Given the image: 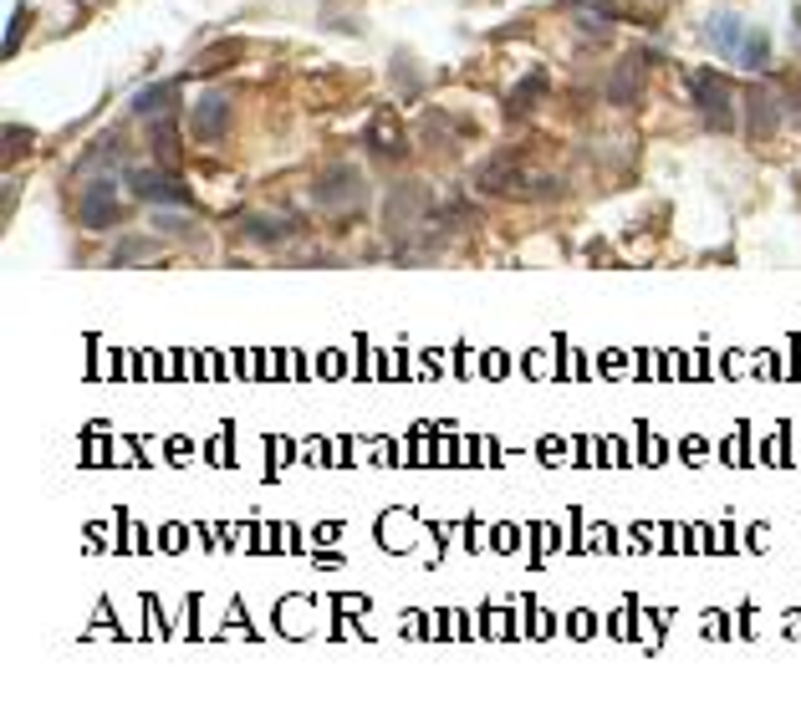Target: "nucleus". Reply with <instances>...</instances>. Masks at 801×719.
<instances>
[{"instance_id":"nucleus-1","label":"nucleus","mask_w":801,"mask_h":719,"mask_svg":"<svg viewBox=\"0 0 801 719\" xmlns=\"http://www.w3.org/2000/svg\"><path fill=\"white\" fill-rule=\"evenodd\" d=\"M312 200L322 204V210H358V204L368 200V184L352 164H328L312 184Z\"/></svg>"},{"instance_id":"nucleus-2","label":"nucleus","mask_w":801,"mask_h":719,"mask_svg":"<svg viewBox=\"0 0 801 719\" xmlns=\"http://www.w3.org/2000/svg\"><path fill=\"white\" fill-rule=\"evenodd\" d=\"M128 190L148 204H164V210H189V204H195L189 184H184L174 168H128Z\"/></svg>"},{"instance_id":"nucleus-3","label":"nucleus","mask_w":801,"mask_h":719,"mask_svg":"<svg viewBox=\"0 0 801 719\" xmlns=\"http://www.w3.org/2000/svg\"><path fill=\"white\" fill-rule=\"evenodd\" d=\"M690 97L700 103V113H704V123H710V128H720V133H730V128H735V108H730V87L720 82L715 72H694V77H690Z\"/></svg>"},{"instance_id":"nucleus-4","label":"nucleus","mask_w":801,"mask_h":719,"mask_svg":"<svg viewBox=\"0 0 801 719\" xmlns=\"http://www.w3.org/2000/svg\"><path fill=\"white\" fill-rule=\"evenodd\" d=\"M231 133V97L225 93H199V103L189 108V138H199V144H219Z\"/></svg>"},{"instance_id":"nucleus-5","label":"nucleus","mask_w":801,"mask_h":719,"mask_svg":"<svg viewBox=\"0 0 801 719\" xmlns=\"http://www.w3.org/2000/svg\"><path fill=\"white\" fill-rule=\"evenodd\" d=\"M77 220H82L87 230H108V225H118V220H123V204H118V190H113V179L87 184Z\"/></svg>"},{"instance_id":"nucleus-6","label":"nucleus","mask_w":801,"mask_h":719,"mask_svg":"<svg viewBox=\"0 0 801 719\" xmlns=\"http://www.w3.org/2000/svg\"><path fill=\"white\" fill-rule=\"evenodd\" d=\"M745 31H751V26H745V16L741 11H720V16H710V21H704V47H715L720 57H741V47H745Z\"/></svg>"},{"instance_id":"nucleus-7","label":"nucleus","mask_w":801,"mask_h":719,"mask_svg":"<svg viewBox=\"0 0 801 719\" xmlns=\"http://www.w3.org/2000/svg\"><path fill=\"white\" fill-rule=\"evenodd\" d=\"M174 103H179V77L174 82H154V87H144V93L134 97V113L138 118H174Z\"/></svg>"},{"instance_id":"nucleus-8","label":"nucleus","mask_w":801,"mask_h":719,"mask_svg":"<svg viewBox=\"0 0 801 719\" xmlns=\"http://www.w3.org/2000/svg\"><path fill=\"white\" fill-rule=\"evenodd\" d=\"M368 154H373V158H383V164H393V158L403 154L399 118H389V113H378V118L368 123Z\"/></svg>"},{"instance_id":"nucleus-9","label":"nucleus","mask_w":801,"mask_h":719,"mask_svg":"<svg viewBox=\"0 0 801 719\" xmlns=\"http://www.w3.org/2000/svg\"><path fill=\"white\" fill-rule=\"evenodd\" d=\"M148 148H154L158 168H174V174H179V123H174V118H154V123H148Z\"/></svg>"},{"instance_id":"nucleus-10","label":"nucleus","mask_w":801,"mask_h":719,"mask_svg":"<svg viewBox=\"0 0 801 719\" xmlns=\"http://www.w3.org/2000/svg\"><path fill=\"white\" fill-rule=\"evenodd\" d=\"M296 230H302V220H296V215H286V220H276V215H251L241 235H245V240H261V245H276V240H292Z\"/></svg>"},{"instance_id":"nucleus-11","label":"nucleus","mask_w":801,"mask_h":719,"mask_svg":"<svg viewBox=\"0 0 801 719\" xmlns=\"http://www.w3.org/2000/svg\"><path fill=\"white\" fill-rule=\"evenodd\" d=\"M776 118H781L776 97L755 87V93H751V133H755V138H765V133H776Z\"/></svg>"},{"instance_id":"nucleus-12","label":"nucleus","mask_w":801,"mask_h":719,"mask_svg":"<svg viewBox=\"0 0 801 719\" xmlns=\"http://www.w3.org/2000/svg\"><path fill=\"white\" fill-rule=\"evenodd\" d=\"M735 61H741L745 72H761L765 61H771V37H765V31H745V47Z\"/></svg>"},{"instance_id":"nucleus-13","label":"nucleus","mask_w":801,"mask_h":719,"mask_svg":"<svg viewBox=\"0 0 801 719\" xmlns=\"http://www.w3.org/2000/svg\"><path fill=\"white\" fill-rule=\"evenodd\" d=\"M154 230H164V235H199V225L184 215H154Z\"/></svg>"},{"instance_id":"nucleus-14","label":"nucleus","mask_w":801,"mask_h":719,"mask_svg":"<svg viewBox=\"0 0 801 719\" xmlns=\"http://www.w3.org/2000/svg\"><path fill=\"white\" fill-rule=\"evenodd\" d=\"M31 26V11H16L11 16V31H6V57H16V47H21V31Z\"/></svg>"},{"instance_id":"nucleus-15","label":"nucleus","mask_w":801,"mask_h":719,"mask_svg":"<svg viewBox=\"0 0 801 719\" xmlns=\"http://www.w3.org/2000/svg\"><path fill=\"white\" fill-rule=\"evenodd\" d=\"M791 113H797V118H801V93H791Z\"/></svg>"}]
</instances>
